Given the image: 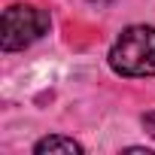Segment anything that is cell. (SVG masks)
Wrapping results in <instances>:
<instances>
[{"instance_id": "3", "label": "cell", "mask_w": 155, "mask_h": 155, "mask_svg": "<svg viewBox=\"0 0 155 155\" xmlns=\"http://www.w3.org/2000/svg\"><path fill=\"white\" fill-rule=\"evenodd\" d=\"M34 152L37 155H55V152H64V155H79L82 152V146L76 143L73 137H61V134H52V137H43L37 146H34Z\"/></svg>"}, {"instance_id": "4", "label": "cell", "mask_w": 155, "mask_h": 155, "mask_svg": "<svg viewBox=\"0 0 155 155\" xmlns=\"http://www.w3.org/2000/svg\"><path fill=\"white\" fill-rule=\"evenodd\" d=\"M143 125H146V131H149V134H152V137H155V110H152V113H146V116H143Z\"/></svg>"}, {"instance_id": "1", "label": "cell", "mask_w": 155, "mask_h": 155, "mask_svg": "<svg viewBox=\"0 0 155 155\" xmlns=\"http://www.w3.org/2000/svg\"><path fill=\"white\" fill-rule=\"evenodd\" d=\"M110 67L119 76H155V28H125L110 49Z\"/></svg>"}, {"instance_id": "2", "label": "cell", "mask_w": 155, "mask_h": 155, "mask_svg": "<svg viewBox=\"0 0 155 155\" xmlns=\"http://www.w3.org/2000/svg\"><path fill=\"white\" fill-rule=\"evenodd\" d=\"M49 31V15L31 3H12L9 9H3V52H18L28 49L31 43H37L43 34Z\"/></svg>"}, {"instance_id": "5", "label": "cell", "mask_w": 155, "mask_h": 155, "mask_svg": "<svg viewBox=\"0 0 155 155\" xmlns=\"http://www.w3.org/2000/svg\"><path fill=\"white\" fill-rule=\"evenodd\" d=\"M88 3H97V6H107V3H113V0H88Z\"/></svg>"}]
</instances>
